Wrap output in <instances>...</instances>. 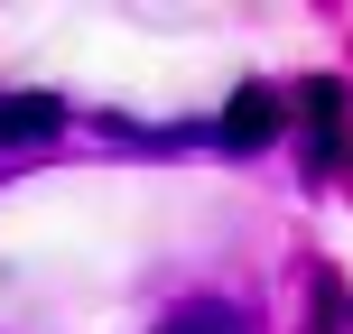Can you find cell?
<instances>
[{
	"label": "cell",
	"instance_id": "obj_1",
	"mask_svg": "<svg viewBox=\"0 0 353 334\" xmlns=\"http://www.w3.org/2000/svg\"><path fill=\"white\" fill-rule=\"evenodd\" d=\"M65 130V103L56 93H0V149L10 140H56Z\"/></svg>",
	"mask_w": 353,
	"mask_h": 334
},
{
	"label": "cell",
	"instance_id": "obj_2",
	"mask_svg": "<svg viewBox=\"0 0 353 334\" xmlns=\"http://www.w3.org/2000/svg\"><path fill=\"white\" fill-rule=\"evenodd\" d=\"M270 121H279V93H270V84H242V93H232V112H223V140H232V149H261Z\"/></svg>",
	"mask_w": 353,
	"mask_h": 334
},
{
	"label": "cell",
	"instance_id": "obj_3",
	"mask_svg": "<svg viewBox=\"0 0 353 334\" xmlns=\"http://www.w3.org/2000/svg\"><path fill=\"white\" fill-rule=\"evenodd\" d=\"M159 334H251L242 325V306H223V298H195V306H176V316Z\"/></svg>",
	"mask_w": 353,
	"mask_h": 334
}]
</instances>
